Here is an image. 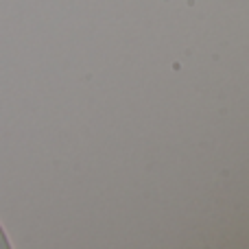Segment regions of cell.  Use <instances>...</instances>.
<instances>
[{"label": "cell", "instance_id": "1", "mask_svg": "<svg viewBox=\"0 0 249 249\" xmlns=\"http://www.w3.org/2000/svg\"><path fill=\"white\" fill-rule=\"evenodd\" d=\"M0 247H9V243H7V238H4V232L0 230Z\"/></svg>", "mask_w": 249, "mask_h": 249}]
</instances>
